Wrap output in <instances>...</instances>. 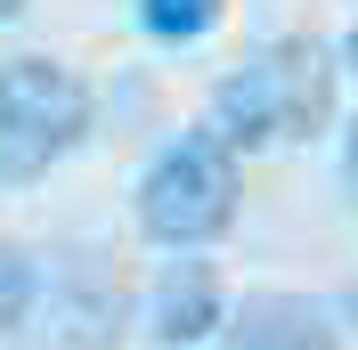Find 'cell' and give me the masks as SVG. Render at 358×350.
<instances>
[{
    "instance_id": "ba28073f",
    "label": "cell",
    "mask_w": 358,
    "mask_h": 350,
    "mask_svg": "<svg viewBox=\"0 0 358 350\" xmlns=\"http://www.w3.org/2000/svg\"><path fill=\"white\" fill-rule=\"evenodd\" d=\"M228 0H138V24L155 33V41H203L212 24H220Z\"/></svg>"
},
{
    "instance_id": "7c38bea8",
    "label": "cell",
    "mask_w": 358,
    "mask_h": 350,
    "mask_svg": "<svg viewBox=\"0 0 358 350\" xmlns=\"http://www.w3.org/2000/svg\"><path fill=\"white\" fill-rule=\"evenodd\" d=\"M342 309H350V326H358V285H350V293H342Z\"/></svg>"
},
{
    "instance_id": "3957f363",
    "label": "cell",
    "mask_w": 358,
    "mask_h": 350,
    "mask_svg": "<svg viewBox=\"0 0 358 350\" xmlns=\"http://www.w3.org/2000/svg\"><path fill=\"white\" fill-rule=\"evenodd\" d=\"M90 139V90L57 57H8L0 66V188L41 179Z\"/></svg>"
},
{
    "instance_id": "277c9868",
    "label": "cell",
    "mask_w": 358,
    "mask_h": 350,
    "mask_svg": "<svg viewBox=\"0 0 358 350\" xmlns=\"http://www.w3.org/2000/svg\"><path fill=\"white\" fill-rule=\"evenodd\" d=\"M131 326V302H122V285L98 277V269H73V277L49 285L41 302V334L33 350H114Z\"/></svg>"
},
{
    "instance_id": "7a4b0ae2",
    "label": "cell",
    "mask_w": 358,
    "mask_h": 350,
    "mask_svg": "<svg viewBox=\"0 0 358 350\" xmlns=\"http://www.w3.org/2000/svg\"><path fill=\"white\" fill-rule=\"evenodd\" d=\"M236 196H245L236 147L220 131H179L138 179V228L171 253H196V244L236 228Z\"/></svg>"
},
{
    "instance_id": "9c48e42d",
    "label": "cell",
    "mask_w": 358,
    "mask_h": 350,
    "mask_svg": "<svg viewBox=\"0 0 358 350\" xmlns=\"http://www.w3.org/2000/svg\"><path fill=\"white\" fill-rule=\"evenodd\" d=\"M342 179H350V196H358V122H350V147H342Z\"/></svg>"
},
{
    "instance_id": "30bf717a",
    "label": "cell",
    "mask_w": 358,
    "mask_h": 350,
    "mask_svg": "<svg viewBox=\"0 0 358 350\" xmlns=\"http://www.w3.org/2000/svg\"><path fill=\"white\" fill-rule=\"evenodd\" d=\"M24 8H33V0H0V24H17V17H24Z\"/></svg>"
},
{
    "instance_id": "8992f818",
    "label": "cell",
    "mask_w": 358,
    "mask_h": 350,
    "mask_svg": "<svg viewBox=\"0 0 358 350\" xmlns=\"http://www.w3.org/2000/svg\"><path fill=\"white\" fill-rule=\"evenodd\" d=\"M228 334H236V350H334V318H326V302H310V293H245L236 302V318H228Z\"/></svg>"
},
{
    "instance_id": "5b68a950",
    "label": "cell",
    "mask_w": 358,
    "mask_h": 350,
    "mask_svg": "<svg viewBox=\"0 0 358 350\" xmlns=\"http://www.w3.org/2000/svg\"><path fill=\"white\" fill-rule=\"evenodd\" d=\"M220 326H228V302H220L212 261H171L155 277V293H147V334L163 350H196L203 334H220Z\"/></svg>"
},
{
    "instance_id": "52a82bcc",
    "label": "cell",
    "mask_w": 358,
    "mask_h": 350,
    "mask_svg": "<svg viewBox=\"0 0 358 350\" xmlns=\"http://www.w3.org/2000/svg\"><path fill=\"white\" fill-rule=\"evenodd\" d=\"M33 309H41V269H33V253H24V244L0 237V342H8Z\"/></svg>"
},
{
    "instance_id": "6da1fadb",
    "label": "cell",
    "mask_w": 358,
    "mask_h": 350,
    "mask_svg": "<svg viewBox=\"0 0 358 350\" xmlns=\"http://www.w3.org/2000/svg\"><path fill=\"white\" fill-rule=\"evenodd\" d=\"M326 122H334V57L310 33L261 41L212 90V131L228 147H293V139H317Z\"/></svg>"
},
{
    "instance_id": "8fae6325",
    "label": "cell",
    "mask_w": 358,
    "mask_h": 350,
    "mask_svg": "<svg viewBox=\"0 0 358 350\" xmlns=\"http://www.w3.org/2000/svg\"><path fill=\"white\" fill-rule=\"evenodd\" d=\"M342 66H350V74H358V24H350V41H342Z\"/></svg>"
}]
</instances>
